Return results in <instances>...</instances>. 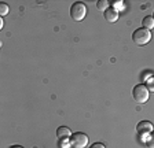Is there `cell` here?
<instances>
[{
    "instance_id": "cell-4",
    "label": "cell",
    "mask_w": 154,
    "mask_h": 148,
    "mask_svg": "<svg viewBox=\"0 0 154 148\" xmlns=\"http://www.w3.org/2000/svg\"><path fill=\"white\" fill-rule=\"evenodd\" d=\"M70 144L74 148H85L88 145V136L83 132L73 133L70 137Z\"/></svg>"
},
{
    "instance_id": "cell-9",
    "label": "cell",
    "mask_w": 154,
    "mask_h": 148,
    "mask_svg": "<svg viewBox=\"0 0 154 148\" xmlns=\"http://www.w3.org/2000/svg\"><path fill=\"white\" fill-rule=\"evenodd\" d=\"M109 6L110 4H109L107 0H98V1H96V8H98L99 11H103V13L109 8Z\"/></svg>"
},
{
    "instance_id": "cell-13",
    "label": "cell",
    "mask_w": 154,
    "mask_h": 148,
    "mask_svg": "<svg viewBox=\"0 0 154 148\" xmlns=\"http://www.w3.org/2000/svg\"><path fill=\"white\" fill-rule=\"evenodd\" d=\"M146 87H147V89L150 90V92H154V77L149 78L147 82H146Z\"/></svg>"
},
{
    "instance_id": "cell-2",
    "label": "cell",
    "mask_w": 154,
    "mask_h": 148,
    "mask_svg": "<svg viewBox=\"0 0 154 148\" xmlns=\"http://www.w3.org/2000/svg\"><path fill=\"white\" fill-rule=\"evenodd\" d=\"M132 40H134V43L136 45H139V47L146 45L151 40V33H150V30L144 29V28H139V29L134 30V33H132Z\"/></svg>"
},
{
    "instance_id": "cell-7",
    "label": "cell",
    "mask_w": 154,
    "mask_h": 148,
    "mask_svg": "<svg viewBox=\"0 0 154 148\" xmlns=\"http://www.w3.org/2000/svg\"><path fill=\"white\" fill-rule=\"evenodd\" d=\"M103 15H105V19L110 23L116 22V21L119 19V11H116L113 7H109V8L103 13Z\"/></svg>"
},
{
    "instance_id": "cell-14",
    "label": "cell",
    "mask_w": 154,
    "mask_h": 148,
    "mask_svg": "<svg viewBox=\"0 0 154 148\" xmlns=\"http://www.w3.org/2000/svg\"><path fill=\"white\" fill-rule=\"evenodd\" d=\"M90 148H106V147L102 144V143H95V144H92Z\"/></svg>"
},
{
    "instance_id": "cell-1",
    "label": "cell",
    "mask_w": 154,
    "mask_h": 148,
    "mask_svg": "<svg viewBox=\"0 0 154 148\" xmlns=\"http://www.w3.org/2000/svg\"><path fill=\"white\" fill-rule=\"evenodd\" d=\"M149 96H150V90L147 89V87L144 84L135 85L134 89H132V97H134V100L139 104L146 103L149 100Z\"/></svg>"
},
{
    "instance_id": "cell-15",
    "label": "cell",
    "mask_w": 154,
    "mask_h": 148,
    "mask_svg": "<svg viewBox=\"0 0 154 148\" xmlns=\"http://www.w3.org/2000/svg\"><path fill=\"white\" fill-rule=\"evenodd\" d=\"M10 148H23V147H21V145H11Z\"/></svg>"
},
{
    "instance_id": "cell-6",
    "label": "cell",
    "mask_w": 154,
    "mask_h": 148,
    "mask_svg": "<svg viewBox=\"0 0 154 148\" xmlns=\"http://www.w3.org/2000/svg\"><path fill=\"white\" fill-rule=\"evenodd\" d=\"M57 137L59 138L61 141H63V140L70 141V137H72L70 129L67 128V126H59V128L57 129Z\"/></svg>"
},
{
    "instance_id": "cell-3",
    "label": "cell",
    "mask_w": 154,
    "mask_h": 148,
    "mask_svg": "<svg viewBox=\"0 0 154 148\" xmlns=\"http://www.w3.org/2000/svg\"><path fill=\"white\" fill-rule=\"evenodd\" d=\"M87 15V6L83 1H74L70 7V16L72 19L79 22V21H83Z\"/></svg>"
},
{
    "instance_id": "cell-11",
    "label": "cell",
    "mask_w": 154,
    "mask_h": 148,
    "mask_svg": "<svg viewBox=\"0 0 154 148\" xmlns=\"http://www.w3.org/2000/svg\"><path fill=\"white\" fill-rule=\"evenodd\" d=\"M112 7L114 8L116 11H122L125 8V4L122 0H117V1H114V3L112 4Z\"/></svg>"
},
{
    "instance_id": "cell-16",
    "label": "cell",
    "mask_w": 154,
    "mask_h": 148,
    "mask_svg": "<svg viewBox=\"0 0 154 148\" xmlns=\"http://www.w3.org/2000/svg\"><path fill=\"white\" fill-rule=\"evenodd\" d=\"M153 18H154V14H153Z\"/></svg>"
},
{
    "instance_id": "cell-8",
    "label": "cell",
    "mask_w": 154,
    "mask_h": 148,
    "mask_svg": "<svg viewBox=\"0 0 154 148\" xmlns=\"http://www.w3.org/2000/svg\"><path fill=\"white\" fill-rule=\"evenodd\" d=\"M142 28L147 30L154 29V18L153 16H144L143 21H142Z\"/></svg>"
},
{
    "instance_id": "cell-12",
    "label": "cell",
    "mask_w": 154,
    "mask_h": 148,
    "mask_svg": "<svg viewBox=\"0 0 154 148\" xmlns=\"http://www.w3.org/2000/svg\"><path fill=\"white\" fill-rule=\"evenodd\" d=\"M8 11H10V8H8V6H7L6 3H0V15L6 16L7 14H8Z\"/></svg>"
},
{
    "instance_id": "cell-5",
    "label": "cell",
    "mask_w": 154,
    "mask_h": 148,
    "mask_svg": "<svg viewBox=\"0 0 154 148\" xmlns=\"http://www.w3.org/2000/svg\"><path fill=\"white\" fill-rule=\"evenodd\" d=\"M136 132H138L139 136H144L146 137L147 135H150L153 132V123L150 121H140L138 123V126H136Z\"/></svg>"
},
{
    "instance_id": "cell-10",
    "label": "cell",
    "mask_w": 154,
    "mask_h": 148,
    "mask_svg": "<svg viewBox=\"0 0 154 148\" xmlns=\"http://www.w3.org/2000/svg\"><path fill=\"white\" fill-rule=\"evenodd\" d=\"M144 145H146V148H154V132H151L150 135L146 136Z\"/></svg>"
}]
</instances>
